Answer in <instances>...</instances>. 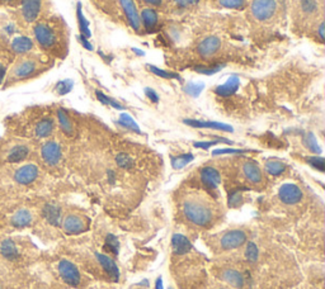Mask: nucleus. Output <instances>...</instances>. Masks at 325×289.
<instances>
[{
    "label": "nucleus",
    "instance_id": "nucleus-49",
    "mask_svg": "<svg viewBox=\"0 0 325 289\" xmlns=\"http://www.w3.org/2000/svg\"><path fill=\"white\" fill-rule=\"evenodd\" d=\"M79 39H80V42L81 43H83V46L85 48H87V50H93V46L90 45L89 43V41H88L87 38H85V37H84V36H81V37H79Z\"/></svg>",
    "mask_w": 325,
    "mask_h": 289
},
{
    "label": "nucleus",
    "instance_id": "nucleus-26",
    "mask_svg": "<svg viewBox=\"0 0 325 289\" xmlns=\"http://www.w3.org/2000/svg\"><path fill=\"white\" fill-rule=\"evenodd\" d=\"M33 47L32 41L27 37H17L12 42V48L16 54H26Z\"/></svg>",
    "mask_w": 325,
    "mask_h": 289
},
{
    "label": "nucleus",
    "instance_id": "nucleus-47",
    "mask_svg": "<svg viewBox=\"0 0 325 289\" xmlns=\"http://www.w3.org/2000/svg\"><path fill=\"white\" fill-rule=\"evenodd\" d=\"M247 150H238V148H221V150H213L212 155H225V154H244Z\"/></svg>",
    "mask_w": 325,
    "mask_h": 289
},
{
    "label": "nucleus",
    "instance_id": "nucleus-44",
    "mask_svg": "<svg viewBox=\"0 0 325 289\" xmlns=\"http://www.w3.org/2000/svg\"><path fill=\"white\" fill-rule=\"evenodd\" d=\"M307 163H309L311 166L316 167L319 171H324V159L320 158V156H318V158H315V156L309 158L307 159Z\"/></svg>",
    "mask_w": 325,
    "mask_h": 289
},
{
    "label": "nucleus",
    "instance_id": "nucleus-12",
    "mask_svg": "<svg viewBox=\"0 0 325 289\" xmlns=\"http://www.w3.org/2000/svg\"><path fill=\"white\" fill-rule=\"evenodd\" d=\"M201 180L203 181V184L211 189H215L217 188L221 181V175L217 170H216L215 167L212 166H207L203 167L202 170H201Z\"/></svg>",
    "mask_w": 325,
    "mask_h": 289
},
{
    "label": "nucleus",
    "instance_id": "nucleus-52",
    "mask_svg": "<svg viewBox=\"0 0 325 289\" xmlns=\"http://www.w3.org/2000/svg\"><path fill=\"white\" fill-rule=\"evenodd\" d=\"M144 1L149 4H153V5H160L161 4V0H144Z\"/></svg>",
    "mask_w": 325,
    "mask_h": 289
},
{
    "label": "nucleus",
    "instance_id": "nucleus-2",
    "mask_svg": "<svg viewBox=\"0 0 325 289\" xmlns=\"http://www.w3.org/2000/svg\"><path fill=\"white\" fill-rule=\"evenodd\" d=\"M276 0H253L251 13L258 20H267L276 12Z\"/></svg>",
    "mask_w": 325,
    "mask_h": 289
},
{
    "label": "nucleus",
    "instance_id": "nucleus-16",
    "mask_svg": "<svg viewBox=\"0 0 325 289\" xmlns=\"http://www.w3.org/2000/svg\"><path fill=\"white\" fill-rule=\"evenodd\" d=\"M96 256H97V259H98V261H99L100 265L103 267V269L106 270L107 273H108V275H110L113 280H116L117 282L119 278V270H118V267H117V264L115 263V260L111 259L110 256H107V255L99 254V253H97Z\"/></svg>",
    "mask_w": 325,
    "mask_h": 289
},
{
    "label": "nucleus",
    "instance_id": "nucleus-39",
    "mask_svg": "<svg viewBox=\"0 0 325 289\" xmlns=\"http://www.w3.org/2000/svg\"><path fill=\"white\" fill-rule=\"evenodd\" d=\"M148 69H150L152 72H154L155 75H158L160 77H164V79H178L180 80V77L178 75L173 74V72H168V71L161 70V69L156 68V66H152V65H148Z\"/></svg>",
    "mask_w": 325,
    "mask_h": 289
},
{
    "label": "nucleus",
    "instance_id": "nucleus-48",
    "mask_svg": "<svg viewBox=\"0 0 325 289\" xmlns=\"http://www.w3.org/2000/svg\"><path fill=\"white\" fill-rule=\"evenodd\" d=\"M145 94H146V95H148L149 99L153 100V102H155V103H156V102H158V100H159L158 94L155 93V91L153 89H150V88H146V89H145Z\"/></svg>",
    "mask_w": 325,
    "mask_h": 289
},
{
    "label": "nucleus",
    "instance_id": "nucleus-21",
    "mask_svg": "<svg viewBox=\"0 0 325 289\" xmlns=\"http://www.w3.org/2000/svg\"><path fill=\"white\" fill-rule=\"evenodd\" d=\"M36 70V64L33 61H22V62H18V64L14 66L13 69V76L16 77H19V79H22V77H27L29 76L31 74H33Z\"/></svg>",
    "mask_w": 325,
    "mask_h": 289
},
{
    "label": "nucleus",
    "instance_id": "nucleus-51",
    "mask_svg": "<svg viewBox=\"0 0 325 289\" xmlns=\"http://www.w3.org/2000/svg\"><path fill=\"white\" fill-rule=\"evenodd\" d=\"M4 76H5V68H4L3 65L0 64V83L3 81Z\"/></svg>",
    "mask_w": 325,
    "mask_h": 289
},
{
    "label": "nucleus",
    "instance_id": "nucleus-56",
    "mask_svg": "<svg viewBox=\"0 0 325 289\" xmlns=\"http://www.w3.org/2000/svg\"><path fill=\"white\" fill-rule=\"evenodd\" d=\"M171 289H172V288H171Z\"/></svg>",
    "mask_w": 325,
    "mask_h": 289
},
{
    "label": "nucleus",
    "instance_id": "nucleus-30",
    "mask_svg": "<svg viewBox=\"0 0 325 289\" xmlns=\"http://www.w3.org/2000/svg\"><path fill=\"white\" fill-rule=\"evenodd\" d=\"M77 20H79V27H80V32L81 36H84L85 38H89L90 37V31H89V23L85 19V17L83 14V10H81V4L77 3Z\"/></svg>",
    "mask_w": 325,
    "mask_h": 289
},
{
    "label": "nucleus",
    "instance_id": "nucleus-42",
    "mask_svg": "<svg viewBox=\"0 0 325 289\" xmlns=\"http://www.w3.org/2000/svg\"><path fill=\"white\" fill-rule=\"evenodd\" d=\"M220 4L226 8L240 9L245 5V0H220Z\"/></svg>",
    "mask_w": 325,
    "mask_h": 289
},
{
    "label": "nucleus",
    "instance_id": "nucleus-1",
    "mask_svg": "<svg viewBox=\"0 0 325 289\" xmlns=\"http://www.w3.org/2000/svg\"><path fill=\"white\" fill-rule=\"evenodd\" d=\"M183 213L186 218L193 225L206 227L212 221V211L206 203L198 199H187L183 203Z\"/></svg>",
    "mask_w": 325,
    "mask_h": 289
},
{
    "label": "nucleus",
    "instance_id": "nucleus-33",
    "mask_svg": "<svg viewBox=\"0 0 325 289\" xmlns=\"http://www.w3.org/2000/svg\"><path fill=\"white\" fill-rule=\"evenodd\" d=\"M304 144H305V146L309 148L310 151L316 152V154H320V152H322V148H320V146L318 144L315 136L312 135V133H307V135L305 136V138H304Z\"/></svg>",
    "mask_w": 325,
    "mask_h": 289
},
{
    "label": "nucleus",
    "instance_id": "nucleus-18",
    "mask_svg": "<svg viewBox=\"0 0 325 289\" xmlns=\"http://www.w3.org/2000/svg\"><path fill=\"white\" fill-rule=\"evenodd\" d=\"M245 178L251 183H261L262 181V170L254 161H247L243 166Z\"/></svg>",
    "mask_w": 325,
    "mask_h": 289
},
{
    "label": "nucleus",
    "instance_id": "nucleus-20",
    "mask_svg": "<svg viewBox=\"0 0 325 289\" xmlns=\"http://www.w3.org/2000/svg\"><path fill=\"white\" fill-rule=\"evenodd\" d=\"M29 148L26 144H17L7 155V160L9 163H20L28 156Z\"/></svg>",
    "mask_w": 325,
    "mask_h": 289
},
{
    "label": "nucleus",
    "instance_id": "nucleus-6",
    "mask_svg": "<svg viewBox=\"0 0 325 289\" xmlns=\"http://www.w3.org/2000/svg\"><path fill=\"white\" fill-rule=\"evenodd\" d=\"M41 154L42 159H43L46 164L50 165V166H54L61 159V147L55 141H49L42 146Z\"/></svg>",
    "mask_w": 325,
    "mask_h": 289
},
{
    "label": "nucleus",
    "instance_id": "nucleus-3",
    "mask_svg": "<svg viewBox=\"0 0 325 289\" xmlns=\"http://www.w3.org/2000/svg\"><path fill=\"white\" fill-rule=\"evenodd\" d=\"M58 273L61 275L65 283H68L69 286L76 287L80 283V273L74 264L69 260H61L58 263Z\"/></svg>",
    "mask_w": 325,
    "mask_h": 289
},
{
    "label": "nucleus",
    "instance_id": "nucleus-25",
    "mask_svg": "<svg viewBox=\"0 0 325 289\" xmlns=\"http://www.w3.org/2000/svg\"><path fill=\"white\" fill-rule=\"evenodd\" d=\"M52 129H54V122H52V119H42V121H39V122L37 123V126H36V136L39 138L49 137L52 133Z\"/></svg>",
    "mask_w": 325,
    "mask_h": 289
},
{
    "label": "nucleus",
    "instance_id": "nucleus-46",
    "mask_svg": "<svg viewBox=\"0 0 325 289\" xmlns=\"http://www.w3.org/2000/svg\"><path fill=\"white\" fill-rule=\"evenodd\" d=\"M301 7H303V9L305 10L306 13H312L318 8V4H316L315 0H303L301 1Z\"/></svg>",
    "mask_w": 325,
    "mask_h": 289
},
{
    "label": "nucleus",
    "instance_id": "nucleus-13",
    "mask_svg": "<svg viewBox=\"0 0 325 289\" xmlns=\"http://www.w3.org/2000/svg\"><path fill=\"white\" fill-rule=\"evenodd\" d=\"M220 46H221V42L217 37H207L198 45V52L203 57H210L219 51Z\"/></svg>",
    "mask_w": 325,
    "mask_h": 289
},
{
    "label": "nucleus",
    "instance_id": "nucleus-55",
    "mask_svg": "<svg viewBox=\"0 0 325 289\" xmlns=\"http://www.w3.org/2000/svg\"><path fill=\"white\" fill-rule=\"evenodd\" d=\"M4 1H12V0H4Z\"/></svg>",
    "mask_w": 325,
    "mask_h": 289
},
{
    "label": "nucleus",
    "instance_id": "nucleus-31",
    "mask_svg": "<svg viewBox=\"0 0 325 289\" xmlns=\"http://www.w3.org/2000/svg\"><path fill=\"white\" fill-rule=\"evenodd\" d=\"M193 159L194 156L192 154H184L180 155V156H175V158L172 159V166L178 170V169H182V167L190 164L191 161H193Z\"/></svg>",
    "mask_w": 325,
    "mask_h": 289
},
{
    "label": "nucleus",
    "instance_id": "nucleus-32",
    "mask_svg": "<svg viewBox=\"0 0 325 289\" xmlns=\"http://www.w3.org/2000/svg\"><path fill=\"white\" fill-rule=\"evenodd\" d=\"M119 123L123 126V127H126V128L129 129H132V131L137 132V133H140V128H138L137 123L132 119V117H130L129 114H126V113H122L121 116H119Z\"/></svg>",
    "mask_w": 325,
    "mask_h": 289
},
{
    "label": "nucleus",
    "instance_id": "nucleus-24",
    "mask_svg": "<svg viewBox=\"0 0 325 289\" xmlns=\"http://www.w3.org/2000/svg\"><path fill=\"white\" fill-rule=\"evenodd\" d=\"M0 253L3 255L5 259L8 260H14L18 257L19 253H18V249H17L14 241L12 240H4L0 245Z\"/></svg>",
    "mask_w": 325,
    "mask_h": 289
},
{
    "label": "nucleus",
    "instance_id": "nucleus-4",
    "mask_svg": "<svg viewBox=\"0 0 325 289\" xmlns=\"http://www.w3.org/2000/svg\"><path fill=\"white\" fill-rule=\"evenodd\" d=\"M247 242V234L242 230H231L228 231L222 236L220 244L221 248L225 250H232V249H238Z\"/></svg>",
    "mask_w": 325,
    "mask_h": 289
},
{
    "label": "nucleus",
    "instance_id": "nucleus-54",
    "mask_svg": "<svg viewBox=\"0 0 325 289\" xmlns=\"http://www.w3.org/2000/svg\"><path fill=\"white\" fill-rule=\"evenodd\" d=\"M319 32H320V37H322V39H324V23H322V26L319 28Z\"/></svg>",
    "mask_w": 325,
    "mask_h": 289
},
{
    "label": "nucleus",
    "instance_id": "nucleus-40",
    "mask_svg": "<svg viewBox=\"0 0 325 289\" xmlns=\"http://www.w3.org/2000/svg\"><path fill=\"white\" fill-rule=\"evenodd\" d=\"M96 95H97L98 100H99L100 103L106 104V106H112L113 108H116V109H123L122 106H119V104L117 103V102H115V100H113V99H111V98H108V96H107V95H104L103 93H100V91H97V93H96Z\"/></svg>",
    "mask_w": 325,
    "mask_h": 289
},
{
    "label": "nucleus",
    "instance_id": "nucleus-37",
    "mask_svg": "<svg viewBox=\"0 0 325 289\" xmlns=\"http://www.w3.org/2000/svg\"><path fill=\"white\" fill-rule=\"evenodd\" d=\"M117 165L119 167H123V169H130L134 165V160L130 155L127 154H118L116 158Z\"/></svg>",
    "mask_w": 325,
    "mask_h": 289
},
{
    "label": "nucleus",
    "instance_id": "nucleus-5",
    "mask_svg": "<svg viewBox=\"0 0 325 289\" xmlns=\"http://www.w3.org/2000/svg\"><path fill=\"white\" fill-rule=\"evenodd\" d=\"M278 197L285 204H296L303 199V192L295 184H284L278 190Z\"/></svg>",
    "mask_w": 325,
    "mask_h": 289
},
{
    "label": "nucleus",
    "instance_id": "nucleus-8",
    "mask_svg": "<svg viewBox=\"0 0 325 289\" xmlns=\"http://www.w3.org/2000/svg\"><path fill=\"white\" fill-rule=\"evenodd\" d=\"M35 37L42 47L49 48L55 45V33H54V31H52L49 26H46V24H42L41 23V24H37V26L35 27Z\"/></svg>",
    "mask_w": 325,
    "mask_h": 289
},
{
    "label": "nucleus",
    "instance_id": "nucleus-41",
    "mask_svg": "<svg viewBox=\"0 0 325 289\" xmlns=\"http://www.w3.org/2000/svg\"><path fill=\"white\" fill-rule=\"evenodd\" d=\"M222 68H224V65H215V66H209V68H206V66H196L194 70H196L197 72H201V74L212 75L216 74V72H219Z\"/></svg>",
    "mask_w": 325,
    "mask_h": 289
},
{
    "label": "nucleus",
    "instance_id": "nucleus-27",
    "mask_svg": "<svg viewBox=\"0 0 325 289\" xmlns=\"http://www.w3.org/2000/svg\"><path fill=\"white\" fill-rule=\"evenodd\" d=\"M141 18L142 22H144V26L149 31L154 29L156 23H158V14H156L154 9H150V8H146V9L142 10Z\"/></svg>",
    "mask_w": 325,
    "mask_h": 289
},
{
    "label": "nucleus",
    "instance_id": "nucleus-36",
    "mask_svg": "<svg viewBox=\"0 0 325 289\" xmlns=\"http://www.w3.org/2000/svg\"><path fill=\"white\" fill-rule=\"evenodd\" d=\"M243 203V194L240 190H234V192L230 193L229 196V206L232 207V208H236V207L242 206Z\"/></svg>",
    "mask_w": 325,
    "mask_h": 289
},
{
    "label": "nucleus",
    "instance_id": "nucleus-23",
    "mask_svg": "<svg viewBox=\"0 0 325 289\" xmlns=\"http://www.w3.org/2000/svg\"><path fill=\"white\" fill-rule=\"evenodd\" d=\"M222 278L226 283H229L230 286L234 287V288H242L243 284H244V279H243V275L239 273L238 270L234 269H228L224 271L222 274Z\"/></svg>",
    "mask_w": 325,
    "mask_h": 289
},
{
    "label": "nucleus",
    "instance_id": "nucleus-15",
    "mask_svg": "<svg viewBox=\"0 0 325 289\" xmlns=\"http://www.w3.org/2000/svg\"><path fill=\"white\" fill-rule=\"evenodd\" d=\"M184 123L191 127H196V128H211V129H220V131L232 132V127L225 123L212 122V121H196V119H184Z\"/></svg>",
    "mask_w": 325,
    "mask_h": 289
},
{
    "label": "nucleus",
    "instance_id": "nucleus-34",
    "mask_svg": "<svg viewBox=\"0 0 325 289\" xmlns=\"http://www.w3.org/2000/svg\"><path fill=\"white\" fill-rule=\"evenodd\" d=\"M203 88H205V85H203L202 83H188L187 85H186V88H184V90H186V93L190 94L191 96H198L201 93H202Z\"/></svg>",
    "mask_w": 325,
    "mask_h": 289
},
{
    "label": "nucleus",
    "instance_id": "nucleus-45",
    "mask_svg": "<svg viewBox=\"0 0 325 289\" xmlns=\"http://www.w3.org/2000/svg\"><path fill=\"white\" fill-rule=\"evenodd\" d=\"M219 142H225V144H232L231 141H229V140H222V138H220L219 141H210V142H196L194 144V147L197 148H203V150H207V148H210L211 146H213V144H219Z\"/></svg>",
    "mask_w": 325,
    "mask_h": 289
},
{
    "label": "nucleus",
    "instance_id": "nucleus-9",
    "mask_svg": "<svg viewBox=\"0 0 325 289\" xmlns=\"http://www.w3.org/2000/svg\"><path fill=\"white\" fill-rule=\"evenodd\" d=\"M119 3H121L123 10H125V14L127 17V19H129L130 26L135 31H138L140 27H141V19H140V16H138V12L136 9L134 0H119Z\"/></svg>",
    "mask_w": 325,
    "mask_h": 289
},
{
    "label": "nucleus",
    "instance_id": "nucleus-7",
    "mask_svg": "<svg viewBox=\"0 0 325 289\" xmlns=\"http://www.w3.org/2000/svg\"><path fill=\"white\" fill-rule=\"evenodd\" d=\"M37 177H38V167L33 164L23 165L14 174L16 181L22 185H28V184L33 183L37 179Z\"/></svg>",
    "mask_w": 325,
    "mask_h": 289
},
{
    "label": "nucleus",
    "instance_id": "nucleus-22",
    "mask_svg": "<svg viewBox=\"0 0 325 289\" xmlns=\"http://www.w3.org/2000/svg\"><path fill=\"white\" fill-rule=\"evenodd\" d=\"M43 216L45 218L47 219L49 223H51L52 226H58L60 225V219H61V211L55 204H46L45 208H43Z\"/></svg>",
    "mask_w": 325,
    "mask_h": 289
},
{
    "label": "nucleus",
    "instance_id": "nucleus-43",
    "mask_svg": "<svg viewBox=\"0 0 325 289\" xmlns=\"http://www.w3.org/2000/svg\"><path fill=\"white\" fill-rule=\"evenodd\" d=\"M71 88H73V81L71 80H62V81H60L57 85H56V90H57V93L61 94V95H64V94H68L71 90Z\"/></svg>",
    "mask_w": 325,
    "mask_h": 289
},
{
    "label": "nucleus",
    "instance_id": "nucleus-35",
    "mask_svg": "<svg viewBox=\"0 0 325 289\" xmlns=\"http://www.w3.org/2000/svg\"><path fill=\"white\" fill-rule=\"evenodd\" d=\"M104 248L107 250L112 251L113 254H118V249H119V242L118 240L116 238V236H113V235H108L106 237V244H104Z\"/></svg>",
    "mask_w": 325,
    "mask_h": 289
},
{
    "label": "nucleus",
    "instance_id": "nucleus-10",
    "mask_svg": "<svg viewBox=\"0 0 325 289\" xmlns=\"http://www.w3.org/2000/svg\"><path fill=\"white\" fill-rule=\"evenodd\" d=\"M41 10V0H22V14L27 22H33Z\"/></svg>",
    "mask_w": 325,
    "mask_h": 289
},
{
    "label": "nucleus",
    "instance_id": "nucleus-11",
    "mask_svg": "<svg viewBox=\"0 0 325 289\" xmlns=\"http://www.w3.org/2000/svg\"><path fill=\"white\" fill-rule=\"evenodd\" d=\"M62 228L68 235H77L84 231L85 223L81 219V217L75 215H69L62 222Z\"/></svg>",
    "mask_w": 325,
    "mask_h": 289
},
{
    "label": "nucleus",
    "instance_id": "nucleus-19",
    "mask_svg": "<svg viewBox=\"0 0 325 289\" xmlns=\"http://www.w3.org/2000/svg\"><path fill=\"white\" fill-rule=\"evenodd\" d=\"M239 77L238 76H231L229 77L228 81L225 84H222L220 87L216 88V94L220 96H230L235 93L236 90L239 89Z\"/></svg>",
    "mask_w": 325,
    "mask_h": 289
},
{
    "label": "nucleus",
    "instance_id": "nucleus-38",
    "mask_svg": "<svg viewBox=\"0 0 325 289\" xmlns=\"http://www.w3.org/2000/svg\"><path fill=\"white\" fill-rule=\"evenodd\" d=\"M258 255H259V251H258L257 245L254 242H249L248 246H247V251H245V256L249 261L254 263L258 260Z\"/></svg>",
    "mask_w": 325,
    "mask_h": 289
},
{
    "label": "nucleus",
    "instance_id": "nucleus-53",
    "mask_svg": "<svg viewBox=\"0 0 325 289\" xmlns=\"http://www.w3.org/2000/svg\"><path fill=\"white\" fill-rule=\"evenodd\" d=\"M177 1L180 4V5H188V4L193 3L194 0H177Z\"/></svg>",
    "mask_w": 325,
    "mask_h": 289
},
{
    "label": "nucleus",
    "instance_id": "nucleus-28",
    "mask_svg": "<svg viewBox=\"0 0 325 289\" xmlns=\"http://www.w3.org/2000/svg\"><path fill=\"white\" fill-rule=\"evenodd\" d=\"M57 118H58V123H60V127H61V129L64 131L65 135L68 136L73 135L74 128H73V123H71L70 118H69L68 113L65 112L64 109H58Z\"/></svg>",
    "mask_w": 325,
    "mask_h": 289
},
{
    "label": "nucleus",
    "instance_id": "nucleus-17",
    "mask_svg": "<svg viewBox=\"0 0 325 289\" xmlns=\"http://www.w3.org/2000/svg\"><path fill=\"white\" fill-rule=\"evenodd\" d=\"M33 221V216L32 213L29 212L28 209L23 208L17 211L13 215V217L10 218L12 225L17 228H23V227H28Z\"/></svg>",
    "mask_w": 325,
    "mask_h": 289
},
{
    "label": "nucleus",
    "instance_id": "nucleus-14",
    "mask_svg": "<svg viewBox=\"0 0 325 289\" xmlns=\"http://www.w3.org/2000/svg\"><path fill=\"white\" fill-rule=\"evenodd\" d=\"M172 249H173V253L175 255H183L192 250V244L186 236L175 234L172 237Z\"/></svg>",
    "mask_w": 325,
    "mask_h": 289
},
{
    "label": "nucleus",
    "instance_id": "nucleus-29",
    "mask_svg": "<svg viewBox=\"0 0 325 289\" xmlns=\"http://www.w3.org/2000/svg\"><path fill=\"white\" fill-rule=\"evenodd\" d=\"M266 170H267L270 175L278 177V175H281V174L286 170V165L280 160H269L267 161V164H266Z\"/></svg>",
    "mask_w": 325,
    "mask_h": 289
},
{
    "label": "nucleus",
    "instance_id": "nucleus-50",
    "mask_svg": "<svg viewBox=\"0 0 325 289\" xmlns=\"http://www.w3.org/2000/svg\"><path fill=\"white\" fill-rule=\"evenodd\" d=\"M155 289H164V287H163V280H161L160 276H159L156 282H155Z\"/></svg>",
    "mask_w": 325,
    "mask_h": 289
}]
</instances>
